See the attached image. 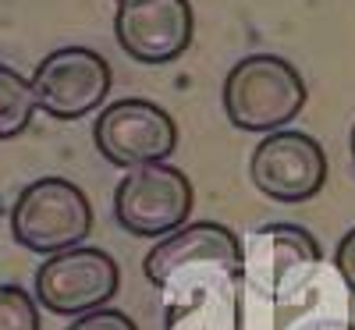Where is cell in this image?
Listing matches in <instances>:
<instances>
[{
	"label": "cell",
	"mask_w": 355,
	"mask_h": 330,
	"mask_svg": "<svg viewBox=\"0 0 355 330\" xmlns=\"http://www.w3.org/2000/svg\"><path fill=\"white\" fill-rule=\"evenodd\" d=\"M68 330H139V327H135V320L128 313L103 306V309H93L85 316H75Z\"/></svg>",
	"instance_id": "4fadbf2b"
},
{
	"label": "cell",
	"mask_w": 355,
	"mask_h": 330,
	"mask_svg": "<svg viewBox=\"0 0 355 330\" xmlns=\"http://www.w3.org/2000/svg\"><path fill=\"white\" fill-rule=\"evenodd\" d=\"M93 231V202L68 177H36L11 206L15 242L36 256H57L82 245Z\"/></svg>",
	"instance_id": "7a4b0ae2"
},
{
	"label": "cell",
	"mask_w": 355,
	"mask_h": 330,
	"mask_svg": "<svg viewBox=\"0 0 355 330\" xmlns=\"http://www.w3.org/2000/svg\"><path fill=\"white\" fill-rule=\"evenodd\" d=\"M306 107V82L277 53H249L224 78V114L234 128L270 135L288 128Z\"/></svg>",
	"instance_id": "6da1fadb"
},
{
	"label": "cell",
	"mask_w": 355,
	"mask_h": 330,
	"mask_svg": "<svg viewBox=\"0 0 355 330\" xmlns=\"http://www.w3.org/2000/svg\"><path fill=\"white\" fill-rule=\"evenodd\" d=\"M192 4L189 0H139L114 15V36L139 64H171L192 43Z\"/></svg>",
	"instance_id": "ba28073f"
},
{
	"label": "cell",
	"mask_w": 355,
	"mask_h": 330,
	"mask_svg": "<svg viewBox=\"0 0 355 330\" xmlns=\"http://www.w3.org/2000/svg\"><path fill=\"white\" fill-rule=\"evenodd\" d=\"M125 4H139V0H117V8H125Z\"/></svg>",
	"instance_id": "9a60e30c"
},
{
	"label": "cell",
	"mask_w": 355,
	"mask_h": 330,
	"mask_svg": "<svg viewBox=\"0 0 355 330\" xmlns=\"http://www.w3.org/2000/svg\"><path fill=\"white\" fill-rule=\"evenodd\" d=\"M28 82H33V96L43 114L57 121H78L107 100L114 75L100 50L61 46L43 57Z\"/></svg>",
	"instance_id": "8992f818"
},
{
	"label": "cell",
	"mask_w": 355,
	"mask_h": 330,
	"mask_svg": "<svg viewBox=\"0 0 355 330\" xmlns=\"http://www.w3.org/2000/svg\"><path fill=\"white\" fill-rule=\"evenodd\" d=\"M334 266L338 274L345 277V284L355 291V227L338 242V252H334Z\"/></svg>",
	"instance_id": "5bb4252c"
},
{
	"label": "cell",
	"mask_w": 355,
	"mask_h": 330,
	"mask_svg": "<svg viewBox=\"0 0 355 330\" xmlns=\"http://www.w3.org/2000/svg\"><path fill=\"white\" fill-rule=\"evenodd\" d=\"M36 96H33V82L18 75L15 68L0 64V142L18 139L36 114Z\"/></svg>",
	"instance_id": "8fae6325"
},
{
	"label": "cell",
	"mask_w": 355,
	"mask_h": 330,
	"mask_svg": "<svg viewBox=\"0 0 355 330\" xmlns=\"http://www.w3.org/2000/svg\"><path fill=\"white\" fill-rule=\"evenodd\" d=\"M192 182L174 164L132 167L114 189V217L135 238H167L192 214Z\"/></svg>",
	"instance_id": "3957f363"
},
{
	"label": "cell",
	"mask_w": 355,
	"mask_h": 330,
	"mask_svg": "<svg viewBox=\"0 0 355 330\" xmlns=\"http://www.w3.org/2000/svg\"><path fill=\"white\" fill-rule=\"evenodd\" d=\"M93 142L107 164L132 171L146 164H164L178 149V125L153 100L128 96L100 110Z\"/></svg>",
	"instance_id": "5b68a950"
},
{
	"label": "cell",
	"mask_w": 355,
	"mask_h": 330,
	"mask_svg": "<svg viewBox=\"0 0 355 330\" xmlns=\"http://www.w3.org/2000/svg\"><path fill=\"white\" fill-rule=\"evenodd\" d=\"M0 330H40L36 298L18 284H0Z\"/></svg>",
	"instance_id": "7c38bea8"
},
{
	"label": "cell",
	"mask_w": 355,
	"mask_h": 330,
	"mask_svg": "<svg viewBox=\"0 0 355 330\" xmlns=\"http://www.w3.org/2000/svg\"><path fill=\"white\" fill-rule=\"evenodd\" d=\"M121 288V266L96 245H75L46 256L36 270V302L57 316H85L103 309Z\"/></svg>",
	"instance_id": "277c9868"
},
{
	"label": "cell",
	"mask_w": 355,
	"mask_h": 330,
	"mask_svg": "<svg viewBox=\"0 0 355 330\" xmlns=\"http://www.w3.org/2000/svg\"><path fill=\"white\" fill-rule=\"evenodd\" d=\"M252 238L266 242V249H274L270 274H284L288 266H302V263H316L320 259L316 238L306 227H299V224H263V227L252 231Z\"/></svg>",
	"instance_id": "30bf717a"
},
{
	"label": "cell",
	"mask_w": 355,
	"mask_h": 330,
	"mask_svg": "<svg viewBox=\"0 0 355 330\" xmlns=\"http://www.w3.org/2000/svg\"><path fill=\"white\" fill-rule=\"evenodd\" d=\"M252 185L277 202H306L327 185V153L323 146L295 128L263 135L249 160Z\"/></svg>",
	"instance_id": "52a82bcc"
},
{
	"label": "cell",
	"mask_w": 355,
	"mask_h": 330,
	"mask_svg": "<svg viewBox=\"0 0 355 330\" xmlns=\"http://www.w3.org/2000/svg\"><path fill=\"white\" fill-rule=\"evenodd\" d=\"M189 263H217V266H227V270H239L242 266L239 234L224 224H214V220L185 224L182 231L167 234L164 242H157L150 249L142 270H146V281L153 288H164L178 270L189 266Z\"/></svg>",
	"instance_id": "9c48e42d"
},
{
	"label": "cell",
	"mask_w": 355,
	"mask_h": 330,
	"mask_svg": "<svg viewBox=\"0 0 355 330\" xmlns=\"http://www.w3.org/2000/svg\"><path fill=\"white\" fill-rule=\"evenodd\" d=\"M352 160H355V128H352Z\"/></svg>",
	"instance_id": "2e32d148"
}]
</instances>
